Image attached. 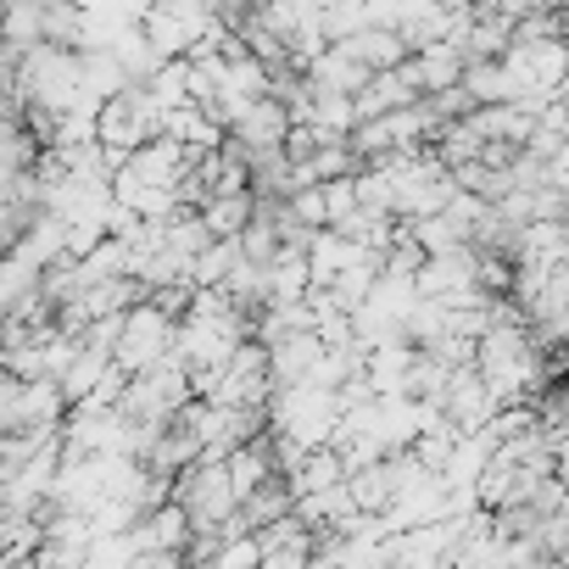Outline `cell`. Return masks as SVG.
Listing matches in <instances>:
<instances>
[{"instance_id":"cell-1","label":"cell","mask_w":569,"mask_h":569,"mask_svg":"<svg viewBox=\"0 0 569 569\" xmlns=\"http://www.w3.org/2000/svg\"><path fill=\"white\" fill-rule=\"evenodd\" d=\"M173 352V319H162L151 302H134L118 325V341H112V369L118 375H140L151 369L157 358Z\"/></svg>"},{"instance_id":"cell-2","label":"cell","mask_w":569,"mask_h":569,"mask_svg":"<svg viewBox=\"0 0 569 569\" xmlns=\"http://www.w3.org/2000/svg\"><path fill=\"white\" fill-rule=\"evenodd\" d=\"M123 173H129L134 184H151V190H173V184H179V179L190 173V151H184V146H173L168 134H157V140H146L140 151H129Z\"/></svg>"},{"instance_id":"cell-3","label":"cell","mask_w":569,"mask_h":569,"mask_svg":"<svg viewBox=\"0 0 569 569\" xmlns=\"http://www.w3.org/2000/svg\"><path fill=\"white\" fill-rule=\"evenodd\" d=\"M336 46H347L369 73H386V68H397L408 51H402V40H397V29H358V34H347V40H336Z\"/></svg>"}]
</instances>
